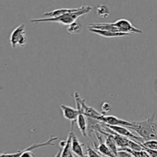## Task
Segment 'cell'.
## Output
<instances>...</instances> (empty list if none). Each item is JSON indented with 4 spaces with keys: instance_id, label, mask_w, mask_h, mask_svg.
<instances>
[{
    "instance_id": "30bf717a",
    "label": "cell",
    "mask_w": 157,
    "mask_h": 157,
    "mask_svg": "<svg viewBox=\"0 0 157 157\" xmlns=\"http://www.w3.org/2000/svg\"><path fill=\"white\" fill-rule=\"evenodd\" d=\"M71 150L73 153L77 155L78 157H84V151L83 148V144L80 142L76 135L72 132L71 139Z\"/></svg>"
},
{
    "instance_id": "7402d4cb",
    "label": "cell",
    "mask_w": 157,
    "mask_h": 157,
    "mask_svg": "<svg viewBox=\"0 0 157 157\" xmlns=\"http://www.w3.org/2000/svg\"><path fill=\"white\" fill-rule=\"evenodd\" d=\"M84 157H88V156H84Z\"/></svg>"
},
{
    "instance_id": "9c48e42d",
    "label": "cell",
    "mask_w": 157,
    "mask_h": 157,
    "mask_svg": "<svg viewBox=\"0 0 157 157\" xmlns=\"http://www.w3.org/2000/svg\"><path fill=\"white\" fill-rule=\"evenodd\" d=\"M89 31L92 33L98 34L101 36L105 37V38H117V37H124V36H130L133 34L130 33H124V32H110V31H104V30H99V29H90L87 28Z\"/></svg>"
},
{
    "instance_id": "4fadbf2b",
    "label": "cell",
    "mask_w": 157,
    "mask_h": 157,
    "mask_svg": "<svg viewBox=\"0 0 157 157\" xmlns=\"http://www.w3.org/2000/svg\"><path fill=\"white\" fill-rule=\"evenodd\" d=\"M76 121L77 124H78V127L80 131H81V133H82L84 136H87V131H88V129H87L88 124H87V117L83 114V113H79Z\"/></svg>"
},
{
    "instance_id": "ba28073f",
    "label": "cell",
    "mask_w": 157,
    "mask_h": 157,
    "mask_svg": "<svg viewBox=\"0 0 157 157\" xmlns=\"http://www.w3.org/2000/svg\"><path fill=\"white\" fill-rule=\"evenodd\" d=\"M60 108L62 110L64 117L66 120H67V121H70L72 123V124H74L75 121H77L78 115L80 113L77 109L73 108L71 107H69V106L64 105V104H61L60 106Z\"/></svg>"
},
{
    "instance_id": "8fae6325",
    "label": "cell",
    "mask_w": 157,
    "mask_h": 157,
    "mask_svg": "<svg viewBox=\"0 0 157 157\" xmlns=\"http://www.w3.org/2000/svg\"><path fill=\"white\" fill-rule=\"evenodd\" d=\"M81 9L80 8H74V9H55V10L51 11V12H45L43 14V16L46 17V18H56V17L62 15L64 14L69 13V12H78Z\"/></svg>"
},
{
    "instance_id": "ffe728a7",
    "label": "cell",
    "mask_w": 157,
    "mask_h": 157,
    "mask_svg": "<svg viewBox=\"0 0 157 157\" xmlns=\"http://www.w3.org/2000/svg\"><path fill=\"white\" fill-rule=\"evenodd\" d=\"M101 108H102V110H103V114H104V113L105 112H107L110 109V105L108 104V103H104V104H102V107H101Z\"/></svg>"
},
{
    "instance_id": "d6986e66",
    "label": "cell",
    "mask_w": 157,
    "mask_h": 157,
    "mask_svg": "<svg viewBox=\"0 0 157 157\" xmlns=\"http://www.w3.org/2000/svg\"><path fill=\"white\" fill-rule=\"evenodd\" d=\"M25 149L21 150H18V152L16 153H0V157H20V156L21 155V153L25 151Z\"/></svg>"
},
{
    "instance_id": "7a4b0ae2",
    "label": "cell",
    "mask_w": 157,
    "mask_h": 157,
    "mask_svg": "<svg viewBox=\"0 0 157 157\" xmlns=\"http://www.w3.org/2000/svg\"><path fill=\"white\" fill-rule=\"evenodd\" d=\"M92 10L91 6H81V9L78 12H69V13L64 14L62 15L56 17V18H35V19L31 20L32 23H40V22H56L60 24L64 25H69L74 21H76V19L82 15H86L88 12Z\"/></svg>"
},
{
    "instance_id": "3957f363",
    "label": "cell",
    "mask_w": 157,
    "mask_h": 157,
    "mask_svg": "<svg viewBox=\"0 0 157 157\" xmlns=\"http://www.w3.org/2000/svg\"><path fill=\"white\" fill-rule=\"evenodd\" d=\"M25 25L21 24L15 28L12 32L10 36V43L11 46L13 48H15L18 46L24 47L27 41L25 35Z\"/></svg>"
},
{
    "instance_id": "8992f818",
    "label": "cell",
    "mask_w": 157,
    "mask_h": 157,
    "mask_svg": "<svg viewBox=\"0 0 157 157\" xmlns=\"http://www.w3.org/2000/svg\"><path fill=\"white\" fill-rule=\"evenodd\" d=\"M104 124V126H106L107 127H108V128H110V130H113V132L117 133V134L121 135V136H125V137L130 138V139L131 138V139H133V140H135L138 141V142L140 141L141 144L144 142V140L140 137V136H136V135H135L134 133L130 132V130H129L127 127H124V126H110V125H107V124Z\"/></svg>"
},
{
    "instance_id": "2e32d148",
    "label": "cell",
    "mask_w": 157,
    "mask_h": 157,
    "mask_svg": "<svg viewBox=\"0 0 157 157\" xmlns=\"http://www.w3.org/2000/svg\"><path fill=\"white\" fill-rule=\"evenodd\" d=\"M82 30V27H81V25L80 24L78 21H74L73 23H71V25H69L68 27H67V31L70 34H79L81 32Z\"/></svg>"
},
{
    "instance_id": "6da1fadb",
    "label": "cell",
    "mask_w": 157,
    "mask_h": 157,
    "mask_svg": "<svg viewBox=\"0 0 157 157\" xmlns=\"http://www.w3.org/2000/svg\"><path fill=\"white\" fill-rule=\"evenodd\" d=\"M155 114L143 121H131L132 126L127 128L133 130L144 141L156 140H157V121H155Z\"/></svg>"
},
{
    "instance_id": "e0dca14e",
    "label": "cell",
    "mask_w": 157,
    "mask_h": 157,
    "mask_svg": "<svg viewBox=\"0 0 157 157\" xmlns=\"http://www.w3.org/2000/svg\"><path fill=\"white\" fill-rule=\"evenodd\" d=\"M142 146L145 148L150 149V150H157V140H152L148 141H144L142 143Z\"/></svg>"
},
{
    "instance_id": "ac0fdd59",
    "label": "cell",
    "mask_w": 157,
    "mask_h": 157,
    "mask_svg": "<svg viewBox=\"0 0 157 157\" xmlns=\"http://www.w3.org/2000/svg\"><path fill=\"white\" fill-rule=\"evenodd\" d=\"M87 156H88V157H104V156H102L101 153H98L97 150H94L92 148H90L89 146L87 147Z\"/></svg>"
},
{
    "instance_id": "7c38bea8",
    "label": "cell",
    "mask_w": 157,
    "mask_h": 157,
    "mask_svg": "<svg viewBox=\"0 0 157 157\" xmlns=\"http://www.w3.org/2000/svg\"><path fill=\"white\" fill-rule=\"evenodd\" d=\"M87 28L94 29H99V30L110 31V32H119L117 29L116 26L113 25V22L111 23H90L88 25Z\"/></svg>"
},
{
    "instance_id": "5bb4252c",
    "label": "cell",
    "mask_w": 157,
    "mask_h": 157,
    "mask_svg": "<svg viewBox=\"0 0 157 157\" xmlns=\"http://www.w3.org/2000/svg\"><path fill=\"white\" fill-rule=\"evenodd\" d=\"M71 139H72V131L69 133L68 137L66 140V144L62 149L61 157H75L73 155V152L71 150Z\"/></svg>"
},
{
    "instance_id": "9a60e30c",
    "label": "cell",
    "mask_w": 157,
    "mask_h": 157,
    "mask_svg": "<svg viewBox=\"0 0 157 157\" xmlns=\"http://www.w3.org/2000/svg\"><path fill=\"white\" fill-rule=\"evenodd\" d=\"M97 14L101 18H107L110 15V9L106 5H101L97 7Z\"/></svg>"
},
{
    "instance_id": "52a82bcc",
    "label": "cell",
    "mask_w": 157,
    "mask_h": 157,
    "mask_svg": "<svg viewBox=\"0 0 157 157\" xmlns=\"http://www.w3.org/2000/svg\"><path fill=\"white\" fill-rule=\"evenodd\" d=\"M95 134H96L97 139H98V143H99L98 146H97L96 143L94 142L95 150L104 157H117L113 153H112L111 150L108 148V147L106 145L105 142H104L103 138L101 137V136H100V135L98 134V133H97V132H95Z\"/></svg>"
},
{
    "instance_id": "5b68a950",
    "label": "cell",
    "mask_w": 157,
    "mask_h": 157,
    "mask_svg": "<svg viewBox=\"0 0 157 157\" xmlns=\"http://www.w3.org/2000/svg\"><path fill=\"white\" fill-rule=\"evenodd\" d=\"M98 121L102 123V124L110 126H124L126 127H130L132 126L131 121H124V120L120 119V118L113 116V115L103 114L99 118Z\"/></svg>"
},
{
    "instance_id": "277c9868",
    "label": "cell",
    "mask_w": 157,
    "mask_h": 157,
    "mask_svg": "<svg viewBox=\"0 0 157 157\" xmlns=\"http://www.w3.org/2000/svg\"><path fill=\"white\" fill-rule=\"evenodd\" d=\"M113 25L116 26L120 32L130 34L144 33V31L133 26V25L129 20L125 19V18H121V19L114 21Z\"/></svg>"
},
{
    "instance_id": "44dd1931",
    "label": "cell",
    "mask_w": 157,
    "mask_h": 157,
    "mask_svg": "<svg viewBox=\"0 0 157 157\" xmlns=\"http://www.w3.org/2000/svg\"><path fill=\"white\" fill-rule=\"evenodd\" d=\"M61 152H62V149H61V150L58 151V153L55 155V157H61Z\"/></svg>"
}]
</instances>
